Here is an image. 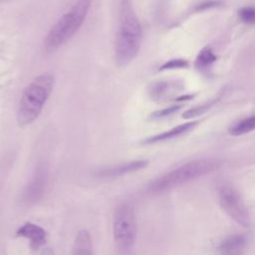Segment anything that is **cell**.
I'll return each instance as SVG.
<instances>
[{
	"label": "cell",
	"instance_id": "1",
	"mask_svg": "<svg viewBox=\"0 0 255 255\" xmlns=\"http://www.w3.org/2000/svg\"><path fill=\"white\" fill-rule=\"evenodd\" d=\"M141 36V26L130 1L122 0L115 44V59L118 66H127L135 58L140 48Z\"/></svg>",
	"mask_w": 255,
	"mask_h": 255
},
{
	"label": "cell",
	"instance_id": "2",
	"mask_svg": "<svg viewBox=\"0 0 255 255\" xmlns=\"http://www.w3.org/2000/svg\"><path fill=\"white\" fill-rule=\"evenodd\" d=\"M55 77L51 72L37 76L24 90L17 111V122L26 127L37 120L53 91Z\"/></svg>",
	"mask_w": 255,
	"mask_h": 255
},
{
	"label": "cell",
	"instance_id": "3",
	"mask_svg": "<svg viewBox=\"0 0 255 255\" xmlns=\"http://www.w3.org/2000/svg\"><path fill=\"white\" fill-rule=\"evenodd\" d=\"M222 161L216 158H200L187 161L152 180L148 188L152 192H164L192 181L218 169Z\"/></svg>",
	"mask_w": 255,
	"mask_h": 255
},
{
	"label": "cell",
	"instance_id": "4",
	"mask_svg": "<svg viewBox=\"0 0 255 255\" xmlns=\"http://www.w3.org/2000/svg\"><path fill=\"white\" fill-rule=\"evenodd\" d=\"M92 0H78L50 29L43 43L46 54L58 50L69 41L83 25L91 7Z\"/></svg>",
	"mask_w": 255,
	"mask_h": 255
},
{
	"label": "cell",
	"instance_id": "5",
	"mask_svg": "<svg viewBox=\"0 0 255 255\" xmlns=\"http://www.w3.org/2000/svg\"><path fill=\"white\" fill-rule=\"evenodd\" d=\"M114 239L122 252L129 251L136 238V219L132 205L129 203L119 204L113 218Z\"/></svg>",
	"mask_w": 255,
	"mask_h": 255
},
{
	"label": "cell",
	"instance_id": "6",
	"mask_svg": "<svg viewBox=\"0 0 255 255\" xmlns=\"http://www.w3.org/2000/svg\"><path fill=\"white\" fill-rule=\"evenodd\" d=\"M219 201L225 213L238 225L247 227L250 224V216L238 190L232 185L225 184L219 189Z\"/></svg>",
	"mask_w": 255,
	"mask_h": 255
},
{
	"label": "cell",
	"instance_id": "7",
	"mask_svg": "<svg viewBox=\"0 0 255 255\" xmlns=\"http://www.w3.org/2000/svg\"><path fill=\"white\" fill-rule=\"evenodd\" d=\"M48 183V171L44 164L38 165L35 169L32 177L26 184L23 193L22 200L26 204H34L38 202L45 193Z\"/></svg>",
	"mask_w": 255,
	"mask_h": 255
},
{
	"label": "cell",
	"instance_id": "8",
	"mask_svg": "<svg viewBox=\"0 0 255 255\" xmlns=\"http://www.w3.org/2000/svg\"><path fill=\"white\" fill-rule=\"evenodd\" d=\"M17 235L28 239L30 246L34 249H38L43 246L47 240L46 231L41 226L31 222L23 224L17 230Z\"/></svg>",
	"mask_w": 255,
	"mask_h": 255
},
{
	"label": "cell",
	"instance_id": "9",
	"mask_svg": "<svg viewBox=\"0 0 255 255\" xmlns=\"http://www.w3.org/2000/svg\"><path fill=\"white\" fill-rule=\"evenodd\" d=\"M148 162L146 160L140 159V160H134L115 166H111L108 168H103L97 172V175L100 177H116V176H121L129 172H133L136 170H139L143 167Z\"/></svg>",
	"mask_w": 255,
	"mask_h": 255
},
{
	"label": "cell",
	"instance_id": "10",
	"mask_svg": "<svg viewBox=\"0 0 255 255\" xmlns=\"http://www.w3.org/2000/svg\"><path fill=\"white\" fill-rule=\"evenodd\" d=\"M198 123H199L198 121H191V122H187V123L181 124L179 126L173 127L172 128H170L168 130H165L163 132L154 134V135L146 138L144 140V142H146V143H154V142H158V141H163V140L174 138V137L179 136L181 134H184L187 131H189L190 129H192L193 128L196 127V125Z\"/></svg>",
	"mask_w": 255,
	"mask_h": 255
},
{
	"label": "cell",
	"instance_id": "11",
	"mask_svg": "<svg viewBox=\"0 0 255 255\" xmlns=\"http://www.w3.org/2000/svg\"><path fill=\"white\" fill-rule=\"evenodd\" d=\"M245 245L246 238L241 234H235L225 238L219 245V250L223 254H233L240 252Z\"/></svg>",
	"mask_w": 255,
	"mask_h": 255
},
{
	"label": "cell",
	"instance_id": "12",
	"mask_svg": "<svg viewBox=\"0 0 255 255\" xmlns=\"http://www.w3.org/2000/svg\"><path fill=\"white\" fill-rule=\"evenodd\" d=\"M92 253V239L91 235L87 230H80L75 238L72 254L85 255Z\"/></svg>",
	"mask_w": 255,
	"mask_h": 255
},
{
	"label": "cell",
	"instance_id": "13",
	"mask_svg": "<svg viewBox=\"0 0 255 255\" xmlns=\"http://www.w3.org/2000/svg\"><path fill=\"white\" fill-rule=\"evenodd\" d=\"M216 55L210 47H204L197 55L195 60V67L198 71L207 72L215 63Z\"/></svg>",
	"mask_w": 255,
	"mask_h": 255
},
{
	"label": "cell",
	"instance_id": "14",
	"mask_svg": "<svg viewBox=\"0 0 255 255\" xmlns=\"http://www.w3.org/2000/svg\"><path fill=\"white\" fill-rule=\"evenodd\" d=\"M253 130H255V116L245 118V119L237 122L236 124H234L229 128L230 134H232L234 136L242 135V134L248 133Z\"/></svg>",
	"mask_w": 255,
	"mask_h": 255
},
{
	"label": "cell",
	"instance_id": "15",
	"mask_svg": "<svg viewBox=\"0 0 255 255\" xmlns=\"http://www.w3.org/2000/svg\"><path fill=\"white\" fill-rule=\"evenodd\" d=\"M218 99H219V98H216V99H213V100L208 101V102H206V103H203V104H201L200 106L193 107V108H191L190 110L184 112V113L182 114V117H183L184 119H193V118H195V117H198V116L202 115L203 113L207 112V111L218 101Z\"/></svg>",
	"mask_w": 255,
	"mask_h": 255
},
{
	"label": "cell",
	"instance_id": "16",
	"mask_svg": "<svg viewBox=\"0 0 255 255\" xmlns=\"http://www.w3.org/2000/svg\"><path fill=\"white\" fill-rule=\"evenodd\" d=\"M239 19L247 25L255 24V7L244 6L238 11Z\"/></svg>",
	"mask_w": 255,
	"mask_h": 255
},
{
	"label": "cell",
	"instance_id": "17",
	"mask_svg": "<svg viewBox=\"0 0 255 255\" xmlns=\"http://www.w3.org/2000/svg\"><path fill=\"white\" fill-rule=\"evenodd\" d=\"M188 66V62L183 59H172L164 64H162L159 67V71H165V70H171V69H178V68H185Z\"/></svg>",
	"mask_w": 255,
	"mask_h": 255
},
{
	"label": "cell",
	"instance_id": "18",
	"mask_svg": "<svg viewBox=\"0 0 255 255\" xmlns=\"http://www.w3.org/2000/svg\"><path fill=\"white\" fill-rule=\"evenodd\" d=\"M182 108V105H173V106H170L166 109H163L161 111H157L155 113H153L151 115V118H154V119H159V118H163V117H166V116H169L175 112H177L179 109Z\"/></svg>",
	"mask_w": 255,
	"mask_h": 255
},
{
	"label": "cell",
	"instance_id": "19",
	"mask_svg": "<svg viewBox=\"0 0 255 255\" xmlns=\"http://www.w3.org/2000/svg\"><path fill=\"white\" fill-rule=\"evenodd\" d=\"M216 1H206V2H204V3H201L198 7H197V10H204V9H207V8H209V7H213V6H215L216 5Z\"/></svg>",
	"mask_w": 255,
	"mask_h": 255
}]
</instances>
